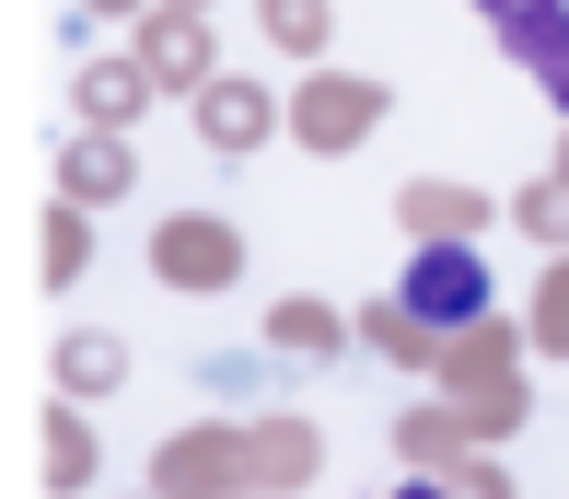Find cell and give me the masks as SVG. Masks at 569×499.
<instances>
[{
  "instance_id": "obj_1",
  "label": "cell",
  "mask_w": 569,
  "mask_h": 499,
  "mask_svg": "<svg viewBox=\"0 0 569 499\" xmlns=\"http://www.w3.org/2000/svg\"><path fill=\"white\" fill-rule=\"evenodd\" d=\"M477 302H488L477 256H419V279H407V313H430V326H465Z\"/></svg>"
},
{
  "instance_id": "obj_2",
  "label": "cell",
  "mask_w": 569,
  "mask_h": 499,
  "mask_svg": "<svg viewBox=\"0 0 569 499\" xmlns=\"http://www.w3.org/2000/svg\"><path fill=\"white\" fill-rule=\"evenodd\" d=\"M488 12L523 36V70H547V82L569 93V12H558V0H488Z\"/></svg>"
},
{
  "instance_id": "obj_3",
  "label": "cell",
  "mask_w": 569,
  "mask_h": 499,
  "mask_svg": "<svg viewBox=\"0 0 569 499\" xmlns=\"http://www.w3.org/2000/svg\"><path fill=\"white\" fill-rule=\"evenodd\" d=\"M151 268L163 279H221V221H174L163 244H151Z\"/></svg>"
},
{
  "instance_id": "obj_4",
  "label": "cell",
  "mask_w": 569,
  "mask_h": 499,
  "mask_svg": "<svg viewBox=\"0 0 569 499\" xmlns=\"http://www.w3.org/2000/svg\"><path fill=\"white\" fill-rule=\"evenodd\" d=\"M256 128H268V104H256V93H210V140H221V151H244Z\"/></svg>"
},
{
  "instance_id": "obj_5",
  "label": "cell",
  "mask_w": 569,
  "mask_h": 499,
  "mask_svg": "<svg viewBox=\"0 0 569 499\" xmlns=\"http://www.w3.org/2000/svg\"><path fill=\"white\" fill-rule=\"evenodd\" d=\"M151 70H163V82H198V36H187V23H163V36H151Z\"/></svg>"
},
{
  "instance_id": "obj_6",
  "label": "cell",
  "mask_w": 569,
  "mask_h": 499,
  "mask_svg": "<svg viewBox=\"0 0 569 499\" xmlns=\"http://www.w3.org/2000/svg\"><path fill=\"white\" fill-rule=\"evenodd\" d=\"M70 187H93V198H117V187H128V163H117V151H70Z\"/></svg>"
},
{
  "instance_id": "obj_7",
  "label": "cell",
  "mask_w": 569,
  "mask_h": 499,
  "mask_svg": "<svg viewBox=\"0 0 569 499\" xmlns=\"http://www.w3.org/2000/svg\"><path fill=\"white\" fill-rule=\"evenodd\" d=\"M279 36H291V47H315V36H326V12H315V0H279Z\"/></svg>"
},
{
  "instance_id": "obj_8",
  "label": "cell",
  "mask_w": 569,
  "mask_h": 499,
  "mask_svg": "<svg viewBox=\"0 0 569 499\" xmlns=\"http://www.w3.org/2000/svg\"><path fill=\"white\" fill-rule=\"evenodd\" d=\"M407 499H430V488H407Z\"/></svg>"
}]
</instances>
